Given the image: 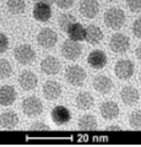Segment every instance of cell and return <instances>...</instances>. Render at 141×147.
Instances as JSON below:
<instances>
[{
  "label": "cell",
  "mask_w": 141,
  "mask_h": 147,
  "mask_svg": "<svg viewBox=\"0 0 141 147\" xmlns=\"http://www.w3.org/2000/svg\"><path fill=\"white\" fill-rule=\"evenodd\" d=\"M106 130L107 131H121L123 129L120 126H117V125H111V126H107Z\"/></svg>",
  "instance_id": "cell-34"
},
{
  "label": "cell",
  "mask_w": 141,
  "mask_h": 147,
  "mask_svg": "<svg viewBox=\"0 0 141 147\" xmlns=\"http://www.w3.org/2000/svg\"><path fill=\"white\" fill-rule=\"evenodd\" d=\"M94 104V98L91 96L88 92H81L76 96L75 99V105L77 109L80 110H88L93 107Z\"/></svg>",
  "instance_id": "cell-20"
},
{
  "label": "cell",
  "mask_w": 141,
  "mask_h": 147,
  "mask_svg": "<svg viewBox=\"0 0 141 147\" xmlns=\"http://www.w3.org/2000/svg\"><path fill=\"white\" fill-rule=\"evenodd\" d=\"M99 112H101V115L106 120H113V119L119 117L120 109H119V105L115 102H113V100H106V102H103L101 104Z\"/></svg>",
  "instance_id": "cell-15"
},
{
  "label": "cell",
  "mask_w": 141,
  "mask_h": 147,
  "mask_svg": "<svg viewBox=\"0 0 141 147\" xmlns=\"http://www.w3.org/2000/svg\"><path fill=\"white\" fill-rule=\"evenodd\" d=\"M53 123H55L57 125H64V124L69 123L71 120V113L64 105H57L54 107L52 113H51Z\"/></svg>",
  "instance_id": "cell-12"
},
{
  "label": "cell",
  "mask_w": 141,
  "mask_h": 147,
  "mask_svg": "<svg viewBox=\"0 0 141 147\" xmlns=\"http://www.w3.org/2000/svg\"><path fill=\"white\" fill-rule=\"evenodd\" d=\"M126 5L133 12L141 11V0H126Z\"/></svg>",
  "instance_id": "cell-29"
},
{
  "label": "cell",
  "mask_w": 141,
  "mask_h": 147,
  "mask_svg": "<svg viewBox=\"0 0 141 147\" xmlns=\"http://www.w3.org/2000/svg\"><path fill=\"white\" fill-rule=\"evenodd\" d=\"M104 24L112 30H119L125 24V12L119 7H111L104 12Z\"/></svg>",
  "instance_id": "cell-1"
},
{
  "label": "cell",
  "mask_w": 141,
  "mask_h": 147,
  "mask_svg": "<svg viewBox=\"0 0 141 147\" xmlns=\"http://www.w3.org/2000/svg\"><path fill=\"white\" fill-rule=\"evenodd\" d=\"M76 22V18L71 15V13H64L59 17L58 20V24H59V27L63 32H67V30L71 27V25H74Z\"/></svg>",
  "instance_id": "cell-26"
},
{
  "label": "cell",
  "mask_w": 141,
  "mask_h": 147,
  "mask_svg": "<svg viewBox=\"0 0 141 147\" xmlns=\"http://www.w3.org/2000/svg\"><path fill=\"white\" fill-rule=\"evenodd\" d=\"M139 80H140V84H141V74H140V77H139Z\"/></svg>",
  "instance_id": "cell-36"
},
{
  "label": "cell",
  "mask_w": 141,
  "mask_h": 147,
  "mask_svg": "<svg viewBox=\"0 0 141 147\" xmlns=\"http://www.w3.org/2000/svg\"><path fill=\"white\" fill-rule=\"evenodd\" d=\"M38 84V77L36 76V74L30 71V70H25L20 74L19 76V85L24 91H32L37 87Z\"/></svg>",
  "instance_id": "cell-9"
},
{
  "label": "cell",
  "mask_w": 141,
  "mask_h": 147,
  "mask_svg": "<svg viewBox=\"0 0 141 147\" xmlns=\"http://www.w3.org/2000/svg\"><path fill=\"white\" fill-rule=\"evenodd\" d=\"M0 20H1V17H0Z\"/></svg>",
  "instance_id": "cell-38"
},
{
  "label": "cell",
  "mask_w": 141,
  "mask_h": 147,
  "mask_svg": "<svg viewBox=\"0 0 141 147\" xmlns=\"http://www.w3.org/2000/svg\"><path fill=\"white\" fill-rule=\"evenodd\" d=\"M16 90L13 86L4 85L0 87V105L3 107H10L16 100Z\"/></svg>",
  "instance_id": "cell-14"
},
{
  "label": "cell",
  "mask_w": 141,
  "mask_h": 147,
  "mask_svg": "<svg viewBox=\"0 0 141 147\" xmlns=\"http://www.w3.org/2000/svg\"><path fill=\"white\" fill-rule=\"evenodd\" d=\"M54 4L59 7V9H63V10H67L72 6L75 0H53Z\"/></svg>",
  "instance_id": "cell-30"
},
{
  "label": "cell",
  "mask_w": 141,
  "mask_h": 147,
  "mask_svg": "<svg viewBox=\"0 0 141 147\" xmlns=\"http://www.w3.org/2000/svg\"><path fill=\"white\" fill-rule=\"evenodd\" d=\"M61 85L57 81H47L43 86V96L48 100H55L61 94Z\"/></svg>",
  "instance_id": "cell-17"
},
{
  "label": "cell",
  "mask_w": 141,
  "mask_h": 147,
  "mask_svg": "<svg viewBox=\"0 0 141 147\" xmlns=\"http://www.w3.org/2000/svg\"><path fill=\"white\" fill-rule=\"evenodd\" d=\"M60 67H61L60 61L55 57H52V55L44 58L42 63H40V70L45 75H57L60 71Z\"/></svg>",
  "instance_id": "cell-16"
},
{
  "label": "cell",
  "mask_w": 141,
  "mask_h": 147,
  "mask_svg": "<svg viewBox=\"0 0 141 147\" xmlns=\"http://www.w3.org/2000/svg\"><path fill=\"white\" fill-rule=\"evenodd\" d=\"M107 1H114V0H107Z\"/></svg>",
  "instance_id": "cell-37"
},
{
  "label": "cell",
  "mask_w": 141,
  "mask_h": 147,
  "mask_svg": "<svg viewBox=\"0 0 141 147\" xmlns=\"http://www.w3.org/2000/svg\"><path fill=\"white\" fill-rule=\"evenodd\" d=\"M49 129L51 127L48 125H45L42 121H36L30 126V130H32V131H48Z\"/></svg>",
  "instance_id": "cell-31"
},
{
  "label": "cell",
  "mask_w": 141,
  "mask_h": 147,
  "mask_svg": "<svg viewBox=\"0 0 141 147\" xmlns=\"http://www.w3.org/2000/svg\"><path fill=\"white\" fill-rule=\"evenodd\" d=\"M79 11L86 18H94L99 12V4L97 0H82Z\"/></svg>",
  "instance_id": "cell-13"
},
{
  "label": "cell",
  "mask_w": 141,
  "mask_h": 147,
  "mask_svg": "<svg viewBox=\"0 0 141 147\" xmlns=\"http://www.w3.org/2000/svg\"><path fill=\"white\" fill-rule=\"evenodd\" d=\"M133 33L135 34L136 38L141 39V17L136 18L133 24Z\"/></svg>",
  "instance_id": "cell-32"
},
{
  "label": "cell",
  "mask_w": 141,
  "mask_h": 147,
  "mask_svg": "<svg viewBox=\"0 0 141 147\" xmlns=\"http://www.w3.org/2000/svg\"><path fill=\"white\" fill-rule=\"evenodd\" d=\"M12 74V65L6 59H0V80L9 79Z\"/></svg>",
  "instance_id": "cell-27"
},
{
  "label": "cell",
  "mask_w": 141,
  "mask_h": 147,
  "mask_svg": "<svg viewBox=\"0 0 141 147\" xmlns=\"http://www.w3.org/2000/svg\"><path fill=\"white\" fill-rule=\"evenodd\" d=\"M9 48V39L4 33H0V54L5 53Z\"/></svg>",
  "instance_id": "cell-33"
},
{
  "label": "cell",
  "mask_w": 141,
  "mask_h": 147,
  "mask_svg": "<svg viewBox=\"0 0 141 147\" xmlns=\"http://www.w3.org/2000/svg\"><path fill=\"white\" fill-rule=\"evenodd\" d=\"M22 112H24L25 115L28 117V118L40 115L43 112L42 100H40L38 97H36V96L26 97L24 99V102H22Z\"/></svg>",
  "instance_id": "cell-2"
},
{
  "label": "cell",
  "mask_w": 141,
  "mask_h": 147,
  "mask_svg": "<svg viewBox=\"0 0 141 147\" xmlns=\"http://www.w3.org/2000/svg\"><path fill=\"white\" fill-rule=\"evenodd\" d=\"M90 44H98L103 39V32L96 25H90L86 27V38Z\"/></svg>",
  "instance_id": "cell-22"
},
{
  "label": "cell",
  "mask_w": 141,
  "mask_h": 147,
  "mask_svg": "<svg viewBox=\"0 0 141 147\" xmlns=\"http://www.w3.org/2000/svg\"><path fill=\"white\" fill-rule=\"evenodd\" d=\"M93 88L101 94H108L109 92L113 90V81L109 79L108 76L98 75L93 79Z\"/></svg>",
  "instance_id": "cell-19"
},
{
  "label": "cell",
  "mask_w": 141,
  "mask_h": 147,
  "mask_svg": "<svg viewBox=\"0 0 141 147\" xmlns=\"http://www.w3.org/2000/svg\"><path fill=\"white\" fill-rule=\"evenodd\" d=\"M109 47H111V49L114 53L124 54L128 52V49L130 48V39L128 36H125L123 33H115L111 37Z\"/></svg>",
  "instance_id": "cell-6"
},
{
  "label": "cell",
  "mask_w": 141,
  "mask_h": 147,
  "mask_svg": "<svg viewBox=\"0 0 141 147\" xmlns=\"http://www.w3.org/2000/svg\"><path fill=\"white\" fill-rule=\"evenodd\" d=\"M13 57L22 65H28L36 59V52L30 44H20L13 50Z\"/></svg>",
  "instance_id": "cell-4"
},
{
  "label": "cell",
  "mask_w": 141,
  "mask_h": 147,
  "mask_svg": "<svg viewBox=\"0 0 141 147\" xmlns=\"http://www.w3.org/2000/svg\"><path fill=\"white\" fill-rule=\"evenodd\" d=\"M19 124V117L15 112H5L0 115V126L5 130H11Z\"/></svg>",
  "instance_id": "cell-21"
},
{
  "label": "cell",
  "mask_w": 141,
  "mask_h": 147,
  "mask_svg": "<svg viewBox=\"0 0 141 147\" xmlns=\"http://www.w3.org/2000/svg\"><path fill=\"white\" fill-rule=\"evenodd\" d=\"M32 15L34 17V20H37L39 22H47L52 17V7L48 3L38 1L34 4Z\"/></svg>",
  "instance_id": "cell-10"
},
{
  "label": "cell",
  "mask_w": 141,
  "mask_h": 147,
  "mask_svg": "<svg viewBox=\"0 0 141 147\" xmlns=\"http://www.w3.org/2000/svg\"><path fill=\"white\" fill-rule=\"evenodd\" d=\"M66 33L69 36V39L75 40V42H81L86 38V28H84V26L79 22H75L74 25H71Z\"/></svg>",
  "instance_id": "cell-23"
},
{
  "label": "cell",
  "mask_w": 141,
  "mask_h": 147,
  "mask_svg": "<svg viewBox=\"0 0 141 147\" xmlns=\"http://www.w3.org/2000/svg\"><path fill=\"white\" fill-rule=\"evenodd\" d=\"M81 53H82V47H81V44H79V42H75V40L67 39L61 47V54L66 60H76L80 58Z\"/></svg>",
  "instance_id": "cell-7"
},
{
  "label": "cell",
  "mask_w": 141,
  "mask_h": 147,
  "mask_svg": "<svg viewBox=\"0 0 141 147\" xmlns=\"http://www.w3.org/2000/svg\"><path fill=\"white\" fill-rule=\"evenodd\" d=\"M134 71V63L129 59H120L117 61L114 66V74L119 80H129L130 77H133Z\"/></svg>",
  "instance_id": "cell-5"
},
{
  "label": "cell",
  "mask_w": 141,
  "mask_h": 147,
  "mask_svg": "<svg viewBox=\"0 0 141 147\" xmlns=\"http://www.w3.org/2000/svg\"><path fill=\"white\" fill-rule=\"evenodd\" d=\"M9 12L12 15H20L26 10V1L25 0H7L6 3Z\"/></svg>",
  "instance_id": "cell-25"
},
{
  "label": "cell",
  "mask_w": 141,
  "mask_h": 147,
  "mask_svg": "<svg viewBox=\"0 0 141 147\" xmlns=\"http://www.w3.org/2000/svg\"><path fill=\"white\" fill-rule=\"evenodd\" d=\"M129 125L134 130H141V112L135 110L129 117Z\"/></svg>",
  "instance_id": "cell-28"
},
{
  "label": "cell",
  "mask_w": 141,
  "mask_h": 147,
  "mask_svg": "<svg viewBox=\"0 0 141 147\" xmlns=\"http://www.w3.org/2000/svg\"><path fill=\"white\" fill-rule=\"evenodd\" d=\"M87 63L94 70H102V69L107 65V55L103 50H99V49L92 50V52L88 54Z\"/></svg>",
  "instance_id": "cell-11"
},
{
  "label": "cell",
  "mask_w": 141,
  "mask_h": 147,
  "mask_svg": "<svg viewBox=\"0 0 141 147\" xmlns=\"http://www.w3.org/2000/svg\"><path fill=\"white\" fill-rule=\"evenodd\" d=\"M135 54H136V58H138L139 60L141 61V44L139 45L138 48H136V50H135Z\"/></svg>",
  "instance_id": "cell-35"
},
{
  "label": "cell",
  "mask_w": 141,
  "mask_h": 147,
  "mask_svg": "<svg viewBox=\"0 0 141 147\" xmlns=\"http://www.w3.org/2000/svg\"><path fill=\"white\" fill-rule=\"evenodd\" d=\"M65 79L72 86H82L86 80V71L80 65H70L65 70Z\"/></svg>",
  "instance_id": "cell-3"
},
{
  "label": "cell",
  "mask_w": 141,
  "mask_h": 147,
  "mask_svg": "<svg viewBox=\"0 0 141 147\" xmlns=\"http://www.w3.org/2000/svg\"><path fill=\"white\" fill-rule=\"evenodd\" d=\"M37 42L42 48L44 49H51L58 42V36L55 33V31H53L52 28H42L39 31V33L37 36Z\"/></svg>",
  "instance_id": "cell-8"
},
{
  "label": "cell",
  "mask_w": 141,
  "mask_h": 147,
  "mask_svg": "<svg viewBox=\"0 0 141 147\" xmlns=\"http://www.w3.org/2000/svg\"><path fill=\"white\" fill-rule=\"evenodd\" d=\"M79 127L84 131H94L98 127V123L97 119L94 115L91 114H86V115L81 117L79 119Z\"/></svg>",
  "instance_id": "cell-24"
},
{
  "label": "cell",
  "mask_w": 141,
  "mask_h": 147,
  "mask_svg": "<svg viewBox=\"0 0 141 147\" xmlns=\"http://www.w3.org/2000/svg\"><path fill=\"white\" fill-rule=\"evenodd\" d=\"M120 98L126 105H135L140 100V93L134 86H125L120 92Z\"/></svg>",
  "instance_id": "cell-18"
}]
</instances>
